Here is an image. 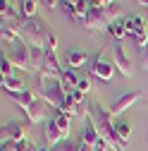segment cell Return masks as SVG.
<instances>
[{
  "label": "cell",
  "mask_w": 148,
  "mask_h": 151,
  "mask_svg": "<svg viewBox=\"0 0 148 151\" xmlns=\"http://www.w3.org/2000/svg\"><path fill=\"white\" fill-rule=\"evenodd\" d=\"M134 41H136V48H146V46H148V34H146V31L136 34V36H134Z\"/></svg>",
  "instance_id": "83f0119b"
},
{
  "label": "cell",
  "mask_w": 148,
  "mask_h": 151,
  "mask_svg": "<svg viewBox=\"0 0 148 151\" xmlns=\"http://www.w3.org/2000/svg\"><path fill=\"white\" fill-rule=\"evenodd\" d=\"M0 17H3V24H12L14 19H19V14L12 10V5L7 0H3V5H0Z\"/></svg>",
  "instance_id": "e0dca14e"
},
{
  "label": "cell",
  "mask_w": 148,
  "mask_h": 151,
  "mask_svg": "<svg viewBox=\"0 0 148 151\" xmlns=\"http://www.w3.org/2000/svg\"><path fill=\"white\" fill-rule=\"evenodd\" d=\"M17 34H19V39L26 43V46H33V48H46L48 43V29L43 22L38 19H24L19 24V29H17Z\"/></svg>",
  "instance_id": "6da1fadb"
},
{
  "label": "cell",
  "mask_w": 148,
  "mask_h": 151,
  "mask_svg": "<svg viewBox=\"0 0 148 151\" xmlns=\"http://www.w3.org/2000/svg\"><path fill=\"white\" fill-rule=\"evenodd\" d=\"M3 89L10 93V96H12V93H19V91H26L24 84L19 79H14V77H3Z\"/></svg>",
  "instance_id": "ac0fdd59"
},
{
  "label": "cell",
  "mask_w": 148,
  "mask_h": 151,
  "mask_svg": "<svg viewBox=\"0 0 148 151\" xmlns=\"http://www.w3.org/2000/svg\"><path fill=\"white\" fill-rule=\"evenodd\" d=\"M79 0H62V5H77Z\"/></svg>",
  "instance_id": "d6a6232c"
},
{
  "label": "cell",
  "mask_w": 148,
  "mask_h": 151,
  "mask_svg": "<svg viewBox=\"0 0 148 151\" xmlns=\"http://www.w3.org/2000/svg\"><path fill=\"white\" fill-rule=\"evenodd\" d=\"M112 60H115V70H120L122 77H132V74H134L132 60L127 58V53L122 50V46H117V48L112 50Z\"/></svg>",
  "instance_id": "8992f818"
},
{
  "label": "cell",
  "mask_w": 148,
  "mask_h": 151,
  "mask_svg": "<svg viewBox=\"0 0 148 151\" xmlns=\"http://www.w3.org/2000/svg\"><path fill=\"white\" fill-rule=\"evenodd\" d=\"M107 31H110V36H112L115 41H122L124 36H127V29H124V19H117L115 24H110V27H107Z\"/></svg>",
  "instance_id": "d6986e66"
},
{
  "label": "cell",
  "mask_w": 148,
  "mask_h": 151,
  "mask_svg": "<svg viewBox=\"0 0 148 151\" xmlns=\"http://www.w3.org/2000/svg\"><path fill=\"white\" fill-rule=\"evenodd\" d=\"M46 101H36V103H31L29 108H24V113H26V118H29V122H33V125H38V122H43L46 120Z\"/></svg>",
  "instance_id": "ba28073f"
},
{
  "label": "cell",
  "mask_w": 148,
  "mask_h": 151,
  "mask_svg": "<svg viewBox=\"0 0 148 151\" xmlns=\"http://www.w3.org/2000/svg\"><path fill=\"white\" fill-rule=\"evenodd\" d=\"M139 67L148 70V46H146V48H141V55H139Z\"/></svg>",
  "instance_id": "f546056e"
},
{
  "label": "cell",
  "mask_w": 148,
  "mask_h": 151,
  "mask_svg": "<svg viewBox=\"0 0 148 151\" xmlns=\"http://www.w3.org/2000/svg\"><path fill=\"white\" fill-rule=\"evenodd\" d=\"M60 84L65 86V91L69 93V91H74L79 86V74H77V70H65V74H62V79H60Z\"/></svg>",
  "instance_id": "7c38bea8"
},
{
  "label": "cell",
  "mask_w": 148,
  "mask_h": 151,
  "mask_svg": "<svg viewBox=\"0 0 148 151\" xmlns=\"http://www.w3.org/2000/svg\"><path fill=\"white\" fill-rule=\"evenodd\" d=\"M10 60H12L14 67H19V70H24V72H33V67H31V48H29V46L14 48V50L10 53Z\"/></svg>",
  "instance_id": "277c9868"
},
{
  "label": "cell",
  "mask_w": 148,
  "mask_h": 151,
  "mask_svg": "<svg viewBox=\"0 0 148 151\" xmlns=\"http://www.w3.org/2000/svg\"><path fill=\"white\" fill-rule=\"evenodd\" d=\"M124 29H127V34H132V36H136V34L146 31V24H143V17H139V14H132V17H124Z\"/></svg>",
  "instance_id": "8fae6325"
},
{
  "label": "cell",
  "mask_w": 148,
  "mask_h": 151,
  "mask_svg": "<svg viewBox=\"0 0 148 151\" xmlns=\"http://www.w3.org/2000/svg\"><path fill=\"white\" fill-rule=\"evenodd\" d=\"M5 132H7V139L10 142H22V139H26L24 137V127L19 125V122H12V125H7V127H3Z\"/></svg>",
  "instance_id": "9a60e30c"
},
{
  "label": "cell",
  "mask_w": 148,
  "mask_h": 151,
  "mask_svg": "<svg viewBox=\"0 0 148 151\" xmlns=\"http://www.w3.org/2000/svg\"><path fill=\"white\" fill-rule=\"evenodd\" d=\"M86 29H103V27H107V22H105V14H103V7H91V12L86 14V19L81 22Z\"/></svg>",
  "instance_id": "52a82bcc"
},
{
  "label": "cell",
  "mask_w": 148,
  "mask_h": 151,
  "mask_svg": "<svg viewBox=\"0 0 148 151\" xmlns=\"http://www.w3.org/2000/svg\"><path fill=\"white\" fill-rule=\"evenodd\" d=\"M115 0H103V7H107V5H112Z\"/></svg>",
  "instance_id": "d590c367"
},
{
  "label": "cell",
  "mask_w": 148,
  "mask_h": 151,
  "mask_svg": "<svg viewBox=\"0 0 148 151\" xmlns=\"http://www.w3.org/2000/svg\"><path fill=\"white\" fill-rule=\"evenodd\" d=\"M50 151H79V144H72V142H60V144H55L50 146Z\"/></svg>",
  "instance_id": "cb8c5ba5"
},
{
  "label": "cell",
  "mask_w": 148,
  "mask_h": 151,
  "mask_svg": "<svg viewBox=\"0 0 148 151\" xmlns=\"http://www.w3.org/2000/svg\"><path fill=\"white\" fill-rule=\"evenodd\" d=\"M77 91H81V93H88V91H91V82H88V77H79V86H77Z\"/></svg>",
  "instance_id": "f1b7e54d"
},
{
  "label": "cell",
  "mask_w": 148,
  "mask_h": 151,
  "mask_svg": "<svg viewBox=\"0 0 148 151\" xmlns=\"http://www.w3.org/2000/svg\"><path fill=\"white\" fill-rule=\"evenodd\" d=\"M91 74L93 77H98V79H103V82H110L112 79V74H115V65H110V63H105L103 60V53H98L93 60H91Z\"/></svg>",
  "instance_id": "3957f363"
},
{
  "label": "cell",
  "mask_w": 148,
  "mask_h": 151,
  "mask_svg": "<svg viewBox=\"0 0 148 151\" xmlns=\"http://www.w3.org/2000/svg\"><path fill=\"white\" fill-rule=\"evenodd\" d=\"M33 151H50V146H36Z\"/></svg>",
  "instance_id": "836d02e7"
},
{
  "label": "cell",
  "mask_w": 148,
  "mask_h": 151,
  "mask_svg": "<svg viewBox=\"0 0 148 151\" xmlns=\"http://www.w3.org/2000/svg\"><path fill=\"white\" fill-rule=\"evenodd\" d=\"M136 3H139V5H148V0H136Z\"/></svg>",
  "instance_id": "8d00e7d4"
},
{
  "label": "cell",
  "mask_w": 148,
  "mask_h": 151,
  "mask_svg": "<svg viewBox=\"0 0 148 151\" xmlns=\"http://www.w3.org/2000/svg\"><path fill=\"white\" fill-rule=\"evenodd\" d=\"M12 67H14L12 60L3 55V60H0V72H3V77H10V74H12Z\"/></svg>",
  "instance_id": "484cf974"
},
{
  "label": "cell",
  "mask_w": 148,
  "mask_h": 151,
  "mask_svg": "<svg viewBox=\"0 0 148 151\" xmlns=\"http://www.w3.org/2000/svg\"><path fill=\"white\" fill-rule=\"evenodd\" d=\"M36 146L29 142V139H22V142H12V151H33Z\"/></svg>",
  "instance_id": "d4e9b609"
},
{
  "label": "cell",
  "mask_w": 148,
  "mask_h": 151,
  "mask_svg": "<svg viewBox=\"0 0 148 151\" xmlns=\"http://www.w3.org/2000/svg\"><path fill=\"white\" fill-rule=\"evenodd\" d=\"M79 139H84L86 144H91L93 149H96V146H98L100 142H105V139H103V137L98 134V129H96V125L91 122V120H86V127H84V132H81V137H79Z\"/></svg>",
  "instance_id": "30bf717a"
},
{
  "label": "cell",
  "mask_w": 148,
  "mask_h": 151,
  "mask_svg": "<svg viewBox=\"0 0 148 151\" xmlns=\"http://www.w3.org/2000/svg\"><path fill=\"white\" fill-rule=\"evenodd\" d=\"M10 99H12L17 106H19V108L24 110V108H29L31 103H36L41 96H38V91H31V89H26V91H19V93H12Z\"/></svg>",
  "instance_id": "9c48e42d"
},
{
  "label": "cell",
  "mask_w": 148,
  "mask_h": 151,
  "mask_svg": "<svg viewBox=\"0 0 148 151\" xmlns=\"http://www.w3.org/2000/svg\"><path fill=\"white\" fill-rule=\"evenodd\" d=\"M58 48V39H55L53 34H48V43H46V50H55Z\"/></svg>",
  "instance_id": "4dcf8cb0"
},
{
  "label": "cell",
  "mask_w": 148,
  "mask_h": 151,
  "mask_svg": "<svg viewBox=\"0 0 148 151\" xmlns=\"http://www.w3.org/2000/svg\"><path fill=\"white\" fill-rule=\"evenodd\" d=\"M115 132H117V137L129 142V137H132V125L124 122V120H115Z\"/></svg>",
  "instance_id": "44dd1931"
},
{
  "label": "cell",
  "mask_w": 148,
  "mask_h": 151,
  "mask_svg": "<svg viewBox=\"0 0 148 151\" xmlns=\"http://www.w3.org/2000/svg\"><path fill=\"white\" fill-rule=\"evenodd\" d=\"M38 96H41V101H46L53 110H62V106H65V99H67V91H65V86L58 82L55 86H41V91H38Z\"/></svg>",
  "instance_id": "7a4b0ae2"
},
{
  "label": "cell",
  "mask_w": 148,
  "mask_h": 151,
  "mask_svg": "<svg viewBox=\"0 0 148 151\" xmlns=\"http://www.w3.org/2000/svg\"><path fill=\"white\" fill-rule=\"evenodd\" d=\"M86 60H88V55H86L84 50H69V53H67V65H69L72 70L86 65Z\"/></svg>",
  "instance_id": "4fadbf2b"
},
{
  "label": "cell",
  "mask_w": 148,
  "mask_h": 151,
  "mask_svg": "<svg viewBox=\"0 0 148 151\" xmlns=\"http://www.w3.org/2000/svg\"><path fill=\"white\" fill-rule=\"evenodd\" d=\"M48 7H58V0H48Z\"/></svg>",
  "instance_id": "e575fe53"
},
{
  "label": "cell",
  "mask_w": 148,
  "mask_h": 151,
  "mask_svg": "<svg viewBox=\"0 0 148 151\" xmlns=\"http://www.w3.org/2000/svg\"><path fill=\"white\" fill-rule=\"evenodd\" d=\"M53 122L58 125V129L62 132V137L67 139V137H69V115H55Z\"/></svg>",
  "instance_id": "603a6c76"
},
{
  "label": "cell",
  "mask_w": 148,
  "mask_h": 151,
  "mask_svg": "<svg viewBox=\"0 0 148 151\" xmlns=\"http://www.w3.org/2000/svg\"><path fill=\"white\" fill-rule=\"evenodd\" d=\"M141 99V91H127V93H122V96L112 103V106H110V115H122V113L129 108V106H134L136 101Z\"/></svg>",
  "instance_id": "5b68a950"
},
{
  "label": "cell",
  "mask_w": 148,
  "mask_h": 151,
  "mask_svg": "<svg viewBox=\"0 0 148 151\" xmlns=\"http://www.w3.org/2000/svg\"><path fill=\"white\" fill-rule=\"evenodd\" d=\"M86 93H81V91H77V89H74V91H69V99L74 101V103H77V106H86Z\"/></svg>",
  "instance_id": "4316f807"
},
{
  "label": "cell",
  "mask_w": 148,
  "mask_h": 151,
  "mask_svg": "<svg viewBox=\"0 0 148 151\" xmlns=\"http://www.w3.org/2000/svg\"><path fill=\"white\" fill-rule=\"evenodd\" d=\"M46 142H48L50 146H55V144H60V142H65V137H62V132L58 129V125H55V122L46 125Z\"/></svg>",
  "instance_id": "5bb4252c"
},
{
  "label": "cell",
  "mask_w": 148,
  "mask_h": 151,
  "mask_svg": "<svg viewBox=\"0 0 148 151\" xmlns=\"http://www.w3.org/2000/svg\"><path fill=\"white\" fill-rule=\"evenodd\" d=\"M0 36H3V43H14L17 39H19V34H17L10 24H3V29H0Z\"/></svg>",
  "instance_id": "7402d4cb"
},
{
  "label": "cell",
  "mask_w": 148,
  "mask_h": 151,
  "mask_svg": "<svg viewBox=\"0 0 148 151\" xmlns=\"http://www.w3.org/2000/svg\"><path fill=\"white\" fill-rule=\"evenodd\" d=\"M77 144H79V151H93V146H91V144H86L84 139H79Z\"/></svg>",
  "instance_id": "1f68e13d"
},
{
  "label": "cell",
  "mask_w": 148,
  "mask_h": 151,
  "mask_svg": "<svg viewBox=\"0 0 148 151\" xmlns=\"http://www.w3.org/2000/svg\"><path fill=\"white\" fill-rule=\"evenodd\" d=\"M103 14H105V22H107V27H110V24H115V22L120 19V5H117V3H112V5L103 7Z\"/></svg>",
  "instance_id": "ffe728a7"
},
{
  "label": "cell",
  "mask_w": 148,
  "mask_h": 151,
  "mask_svg": "<svg viewBox=\"0 0 148 151\" xmlns=\"http://www.w3.org/2000/svg\"><path fill=\"white\" fill-rule=\"evenodd\" d=\"M38 12V0H22V17L24 19H36Z\"/></svg>",
  "instance_id": "2e32d148"
}]
</instances>
